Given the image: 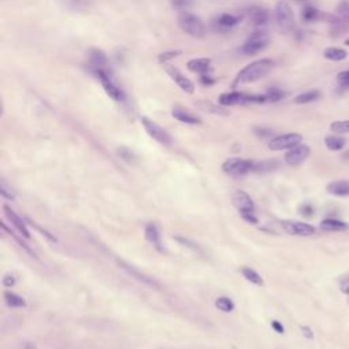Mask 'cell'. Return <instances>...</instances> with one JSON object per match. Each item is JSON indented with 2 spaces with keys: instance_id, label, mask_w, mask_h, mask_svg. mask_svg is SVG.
Listing matches in <instances>:
<instances>
[{
  "instance_id": "cell-1",
  "label": "cell",
  "mask_w": 349,
  "mask_h": 349,
  "mask_svg": "<svg viewBox=\"0 0 349 349\" xmlns=\"http://www.w3.org/2000/svg\"><path fill=\"white\" fill-rule=\"evenodd\" d=\"M274 62L272 59H259V60H255L251 64L246 66L243 70H240V73L236 75L235 79V86L236 85H241V83H250L255 82L260 78H265V76L273 70Z\"/></svg>"
},
{
  "instance_id": "cell-2",
  "label": "cell",
  "mask_w": 349,
  "mask_h": 349,
  "mask_svg": "<svg viewBox=\"0 0 349 349\" xmlns=\"http://www.w3.org/2000/svg\"><path fill=\"white\" fill-rule=\"evenodd\" d=\"M179 26L187 35L197 37V38H202L206 35L205 23L201 21V18H198L197 15L187 13V11L182 13L179 17Z\"/></svg>"
},
{
  "instance_id": "cell-3",
  "label": "cell",
  "mask_w": 349,
  "mask_h": 349,
  "mask_svg": "<svg viewBox=\"0 0 349 349\" xmlns=\"http://www.w3.org/2000/svg\"><path fill=\"white\" fill-rule=\"evenodd\" d=\"M220 104L222 107H233V105H244V104H262L267 103L265 96H253L246 94L240 92H232V93H224L219 98Z\"/></svg>"
},
{
  "instance_id": "cell-4",
  "label": "cell",
  "mask_w": 349,
  "mask_h": 349,
  "mask_svg": "<svg viewBox=\"0 0 349 349\" xmlns=\"http://www.w3.org/2000/svg\"><path fill=\"white\" fill-rule=\"evenodd\" d=\"M267 44H269V37H267L266 30L257 29L253 35L247 38V41L243 44V47L240 48V51L244 55L253 56L262 52L267 47Z\"/></svg>"
},
{
  "instance_id": "cell-5",
  "label": "cell",
  "mask_w": 349,
  "mask_h": 349,
  "mask_svg": "<svg viewBox=\"0 0 349 349\" xmlns=\"http://www.w3.org/2000/svg\"><path fill=\"white\" fill-rule=\"evenodd\" d=\"M276 22L282 32H291L294 28V15L292 7L285 0H280L276 6Z\"/></svg>"
},
{
  "instance_id": "cell-6",
  "label": "cell",
  "mask_w": 349,
  "mask_h": 349,
  "mask_svg": "<svg viewBox=\"0 0 349 349\" xmlns=\"http://www.w3.org/2000/svg\"><path fill=\"white\" fill-rule=\"evenodd\" d=\"M222 171L231 176H241V175H246L248 172L254 171V163L250 160H243V158L238 157L228 158L222 164Z\"/></svg>"
},
{
  "instance_id": "cell-7",
  "label": "cell",
  "mask_w": 349,
  "mask_h": 349,
  "mask_svg": "<svg viewBox=\"0 0 349 349\" xmlns=\"http://www.w3.org/2000/svg\"><path fill=\"white\" fill-rule=\"evenodd\" d=\"M301 141H303V137H301L300 134H296V132L282 134V135H278V137H274L269 142V149L274 151L287 150V149H292L294 146L300 145Z\"/></svg>"
},
{
  "instance_id": "cell-8",
  "label": "cell",
  "mask_w": 349,
  "mask_h": 349,
  "mask_svg": "<svg viewBox=\"0 0 349 349\" xmlns=\"http://www.w3.org/2000/svg\"><path fill=\"white\" fill-rule=\"evenodd\" d=\"M93 74L100 79V82L103 85L105 93H107L112 100H115V101H122V100H124L123 92L120 90V88H117L116 85H115V82L112 81V78H110V74H108L105 70H96V71H93Z\"/></svg>"
},
{
  "instance_id": "cell-9",
  "label": "cell",
  "mask_w": 349,
  "mask_h": 349,
  "mask_svg": "<svg viewBox=\"0 0 349 349\" xmlns=\"http://www.w3.org/2000/svg\"><path fill=\"white\" fill-rule=\"evenodd\" d=\"M141 122H142V126H144L145 131L150 135L153 139H156L157 142L163 145H171V137H169V134L166 132V131L161 127V126H158L156 122H153L150 120L149 117L144 116L141 119Z\"/></svg>"
},
{
  "instance_id": "cell-10",
  "label": "cell",
  "mask_w": 349,
  "mask_h": 349,
  "mask_svg": "<svg viewBox=\"0 0 349 349\" xmlns=\"http://www.w3.org/2000/svg\"><path fill=\"white\" fill-rule=\"evenodd\" d=\"M164 67L165 71L168 73V75L172 78V81H175V83H176L183 92L188 93V94H192V93L195 92V85H194V82L190 81L187 76L183 75V74L180 73V70L176 69L175 66H172L169 63L164 64Z\"/></svg>"
},
{
  "instance_id": "cell-11",
  "label": "cell",
  "mask_w": 349,
  "mask_h": 349,
  "mask_svg": "<svg viewBox=\"0 0 349 349\" xmlns=\"http://www.w3.org/2000/svg\"><path fill=\"white\" fill-rule=\"evenodd\" d=\"M282 229L292 236H311L315 233V228L306 222H299V221H282L281 222Z\"/></svg>"
},
{
  "instance_id": "cell-12",
  "label": "cell",
  "mask_w": 349,
  "mask_h": 349,
  "mask_svg": "<svg viewBox=\"0 0 349 349\" xmlns=\"http://www.w3.org/2000/svg\"><path fill=\"white\" fill-rule=\"evenodd\" d=\"M310 153L311 150L307 145H297L292 149H289V151L285 154V163L291 166H297L307 160Z\"/></svg>"
},
{
  "instance_id": "cell-13",
  "label": "cell",
  "mask_w": 349,
  "mask_h": 349,
  "mask_svg": "<svg viewBox=\"0 0 349 349\" xmlns=\"http://www.w3.org/2000/svg\"><path fill=\"white\" fill-rule=\"evenodd\" d=\"M232 202L233 205L236 206V209L240 212V214H243V213H254V210H255V205H254L251 197L247 192L241 191V190L233 192Z\"/></svg>"
},
{
  "instance_id": "cell-14",
  "label": "cell",
  "mask_w": 349,
  "mask_h": 349,
  "mask_svg": "<svg viewBox=\"0 0 349 349\" xmlns=\"http://www.w3.org/2000/svg\"><path fill=\"white\" fill-rule=\"evenodd\" d=\"M116 263L119 265V266H120V269H123L124 272H127V273L130 274V276H132L134 278L142 281V282L147 284V285H150V287H157V288L160 287V285H158L157 282L153 280V278H150L149 276H146V274L142 273V272H139L137 267H134L132 265H130V263H127L126 260L116 259Z\"/></svg>"
},
{
  "instance_id": "cell-15",
  "label": "cell",
  "mask_w": 349,
  "mask_h": 349,
  "mask_svg": "<svg viewBox=\"0 0 349 349\" xmlns=\"http://www.w3.org/2000/svg\"><path fill=\"white\" fill-rule=\"evenodd\" d=\"M3 210H4V213H6L8 221L13 224V226H14L15 229L21 233L25 239H30V232L28 231L26 224L23 222V220H22L21 217H19V216H18V214H17L14 210H13V209H10L8 206H3Z\"/></svg>"
},
{
  "instance_id": "cell-16",
  "label": "cell",
  "mask_w": 349,
  "mask_h": 349,
  "mask_svg": "<svg viewBox=\"0 0 349 349\" xmlns=\"http://www.w3.org/2000/svg\"><path fill=\"white\" fill-rule=\"evenodd\" d=\"M89 69L90 71H96V70L105 69L107 66V56L104 54L103 51L97 48H92L89 51Z\"/></svg>"
},
{
  "instance_id": "cell-17",
  "label": "cell",
  "mask_w": 349,
  "mask_h": 349,
  "mask_svg": "<svg viewBox=\"0 0 349 349\" xmlns=\"http://www.w3.org/2000/svg\"><path fill=\"white\" fill-rule=\"evenodd\" d=\"M172 116L175 117L176 120L182 122L185 124H201L202 120L199 119L197 115H194L191 112H188L184 108H180V107H173L172 108Z\"/></svg>"
},
{
  "instance_id": "cell-18",
  "label": "cell",
  "mask_w": 349,
  "mask_h": 349,
  "mask_svg": "<svg viewBox=\"0 0 349 349\" xmlns=\"http://www.w3.org/2000/svg\"><path fill=\"white\" fill-rule=\"evenodd\" d=\"M210 63L212 60L207 57H198V59H191L187 63V67L190 71L203 75V74H209L210 73Z\"/></svg>"
},
{
  "instance_id": "cell-19",
  "label": "cell",
  "mask_w": 349,
  "mask_h": 349,
  "mask_svg": "<svg viewBox=\"0 0 349 349\" xmlns=\"http://www.w3.org/2000/svg\"><path fill=\"white\" fill-rule=\"evenodd\" d=\"M326 190L329 194H331L334 197L345 198V197H349V182L348 180H334V182L329 183Z\"/></svg>"
},
{
  "instance_id": "cell-20",
  "label": "cell",
  "mask_w": 349,
  "mask_h": 349,
  "mask_svg": "<svg viewBox=\"0 0 349 349\" xmlns=\"http://www.w3.org/2000/svg\"><path fill=\"white\" fill-rule=\"evenodd\" d=\"M145 236L146 239L150 241L153 246L157 248L158 251H163V243H161V235H160V231H158L157 225L154 224H147L146 228H145Z\"/></svg>"
},
{
  "instance_id": "cell-21",
  "label": "cell",
  "mask_w": 349,
  "mask_h": 349,
  "mask_svg": "<svg viewBox=\"0 0 349 349\" xmlns=\"http://www.w3.org/2000/svg\"><path fill=\"white\" fill-rule=\"evenodd\" d=\"M321 229L325 232H342L348 229V224L335 219H326L321 222Z\"/></svg>"
},
{
  "instance_id": "cell-22",
  "label": "cell",
  "mask_w": 349,
  "mask_h": 349,
  "mask_svg": "<svg viewBox=\"0 0 349 349\" xmlns=\"http://www.w3.org/2000/svg\"><path fill=\"white\" fill-rule=\"evenodd\" d=\"M251 22L257 29H262L269 22V13L265 8H257L251 13Z\"/></svg>"
},
{
  "instance_id": "cell-23",
  "label": "cell",
  "mask_w": 349,
  "mask_h": 349,
  "mask_svg": "<svg viewBox=\"0 0 349 349\" xmlns=\"http://www.w3.org/2000/svg\"><path fill=\"white\" fill-rule=\"evenodd\" d=\"M240 22L239 17L232 14H222L217 19V26H219L220 30H228V29H232L233 26H236L238 23Z\"/></svg>"
},
{
  "instance_id": "cell-24",
  "label": "cell",
  "mask_w": 349,
  "mask_h": 349,
  "mask_svg": "<svg viewBox=\"0 0 349 349\" xmlns=\"http://www.w3.org/2000/svg\"><path fill=\"white\" fill-rule=\"evenodd\" d=\"M325 145L329 150L331 151H338L342 150L347 145V141L341 137H337V135H328L325 138Z\"/></svg>"
},
{
  "instance_id": "cell-25",
  "label": "cell",
  "mask_w": 349,
  "mask_h": 349,
  "mask_svg": "<svg viewBox=\"0 0 349 349\" xmlns=\"http://www.w3.org/2000/svg\"><path fill=\"white\" fill-rule=\"evenodd\" d=\"M325 15L322 14L319 10H316L312 6H307V7L303 8L301 11V19L304 22H315L318 19H322Z\"/></svg>"
},
{
  "instance_id": "cell-26",
  "label": "cell",
  "mask_w": 349,
  "mask_h": 349,
  "mask_svg": "<svg viewBox=\"0 0 349 349\" xmlns=\"http://www.w3.org/2000/svg\"><path fill=\"white\" fill-rule=\"evenodd\" d=\"M347 52L344 49L340 48H326L325 52H323V57L328 59V60H331V62H341L344 59H347Z\"/></svg>"
},
{
  "instance_id": "cell-27",
  "label": "cell",
  "mask_w": 349,
  "mask_h": 349,
  "mask_svg": "<svg viewBox=\"0 0 349 349\" xmlns=\"http://www.w3.org/2000/svg\"><path fill=\"white\" fill-rule=\"evenodd\" d=\"M321 97V92L319 90H310L306 93H301L299 96L294 98V103L296 104H308L312 103L315 100H318Z\"/></svg>"
},
{
  "instance_id": "cell-28",
  "label": "cell",
  "mask_w": 349,
  "mask_h": 349,
  "mask_svg": "<svg viewBox=\"0 0 349 349\" xmlns=\"http://www.w3.org/2000/svg\"><path fill=\"white\" fill-rule=\"evenodd\" d=\"M241 273L244 276V278H247L250 282H253L255 285H263L262 277H260L259 274L257 273L255 270H253L251 267H243V269H241Z\"/></svg>"
},
{
  "instance_id": "cell-29",
  "label": "cell",
  "mask_w": 349,
  "mask_h": 349,
  "mask_svg": "<svg viewBox=\"0 0 349 349\" xmlns=\"http://www.w3.org/2000/svg\"><path fill=\"white\" fill-rule=\"evenodd\" d=\"M4 299H6L7 306H10V307H25L26 306V303L21 296L13 294V292H4Z\"/></svg>"
},
{
  "instance_id": "cell-30",
  "label": "cell",
  "mask_w": 349,
  "mask_h": 349,
  "mask_svg": "<svg viewBox=\"0 0 349 349\" xmlns=\"http://www.w3.org/2000/svg\"><path fill=\"white\" fill-rule=\"evenodd\" d=\"M277 166H278V163H277V161L267 160V161H262V163H254V171L270 172V171H274Z\"/></svg>"
},
{
  "instance_id": "cell-31",
  "label": "cell",
  "mask_w": 349,
  "mask_h": 349,
  "mask_svg": "<svg viewBox=\"0 0 349 349\" xmlns=\"http://www.w3.org/2000/svg\"><path fill=\"white\" fill-rule=\"evenodd\" d=\"M216 307L219 308L220 311H222V312H231L235 308V304H233V301L229 297L222 296V297H219L216 300Z\"/></svg>"
},
{
  "instance_id": "cell-32",
  "label": "cell",
  "mask_w": 349,
  "mask_h": 349,
  "mask_svg": "<svg viewBox=\"0 0 349 349\" xmlns=\"http://www.w3.org/2000/svg\"><path fill=\"white\" fill-rule=\"evenodd\" d=\"M330 130L334 134H348L349 132V120H338L330 124Z\"/></svg>"
},
{
  "instance_id": "cell-33",
  "label": "cell",
  "mask_w": 349,
  "mask_h": 349,
  "mask_svg": "<svg viewBox=\"0 0 349 349\" xmlns=\"http://www.w3.org/2000/svg\"><path fill=\"white\" fill-rule=\"evenodd\" d=\"M285 93L282 92L281 89H277V88H272L266 92V101L267 103H276V101H280L281 98H284Z\"/></svg>"
},
{
  "instance_id": "cell-34",
  "label": "cell",
  "mask_w": 349,
  "mask_h": 349,
  "mask_svg": "<svg viewBox=\"0 0 349 349\" xmlns=\"http://www.w3.org/2000/svg\"><path fill=\"white\" fill-rule=\"evenodd\" d=\"M117 154L120 156V157L123 158L124 161H127V163H135L137 161V156H135V153L130 149H127V147H120V149H117Z\"/></svg>"
},
{
  "instance_id": "cell-35",
  "label": "cell",
  "mask_w": 349,
  "mask_h": 349,
  "mask_svg": "<svg viewBox=\"0 0 349 349\" xmlns=\"http://www.w3.org/2000/svg\"><path fill=\"white\" fill-rule=\"evenodd\" d=\"M337 15L340 17V19L345 23H349V1H342L341 4L338 6L337 10Z\"/></svg>"
},
{
  "instance_id": "cell-36",
  "label": "cell",
  "mask_w": 349,
  "mask_h": 349,
  "mask_svg": "<svg viewBox=\"0 0 349 349\" xmlns=\"http://www.w3.org/2000/svg\"><path fill=\"white\" fill-rule=\"evenodd\" d=\"M179 55H182V51H168V52L160 54L157 57V60L158 63H161V64H166L169 60L175 59V57H178Z\"/></svg>"
},
{
  "instance_id": "cell-37",
  "label": "cell",
  "mask_w": 349,
  "mask_h": 349,
  "mask_svg": "<svg viewBox=\"0 0 349 349\" xmlns=\"http://www.w3.org/2000/svg\"><path fill=\"white\" fill-rule=\"evenodd\" d=\"M194 3V0H171L172 7L178 11H184Z\"/></svg>"
},
{
  "instance_id": "cell-38",
  "label": "cell",
  "mask_w": 349,
  "mask_h": 349,
  "mask_svg": "<svg viewBox=\"0 0 349 349\" xmlns=\"http://www.w3.org/2000/svg\"><path fill=\"white\" fill-rule=\"evenodd\" d=\"M199 107L202 108V110H210L213 113H220V115H228V112L224 110L222 108H220V107H216V105H213L212 103H199L198 104Z\"/></svg>"
},
{
  "instance_id": "cell-39",
  "label": "cell",
  "mask_w": 349,
  "mask_h": 349,
  "mask_svg": "<svg viewBox=\"0 0 349 349\" xmlns=\"http://www.w3.org/2000/svg\"><path fill=\"white\" fill-rule=\"evenodd\" d=\"M337 81H338V85L341 88H349V70L340 73L337 76Z\"/></svg>"
},
{
  "instance_id": "cell-40",
  "label": "cell",
  "mask_w": 349,
  "mask_h": 349,
  "mask_svg": "<svg viewBox=\"0 0 349 349\" xmlns=\"http://www.w3.org/2000/svg\"><path fill=\"white\" fill-rule=\"evenodd\" d=\"M201 82H202V85H205V86H212L216 81H214V78H213V76L210 75V73H209V74L201 75Z\"/></svg>"
},
{
  "instance_id": "cell-41",
  "label": "cell",
  "mask_w": 349,
  "mask_h": 349,
  "mask_svg": "<svg viewBox=\"0 0 349 349\" xmlns=\"http://www.w3.org/2000/svg\"><path fill=\"white\" fill-rule=\"evenodd\" d=\"M15 277L13 276V274H7L4 278H3V285L6 288H11V287H14L15 285Z\"/></svg>"
},
{
  "instance_id": "cell-42",
  "label": "cell",
  "mask_w": 349,
  "mask_h": 349,
  "mask_svg": "<svg viewBox=\"0 0 349 349\" xmlns=\"http://www.w3.org/2000/svg\"><path fill=\"white\" fill-rule=\"evenodd\" d=\"M0 194L4 197V198H7V199H14V195H13V192H10V190H8L7 187H6V184L4 183H1L0 184Z\"/></svg>"
},
{
  "instance_id": "cell-43",
  "label": "cell",
  "mask_w": 349,
  "mask_h": 349,
  "mask_svg": "<svg viewBox=\"0 0 349 349\" xmlns=\"http://www.w3.org/2000/svg\"><path fill=\"white\" fill-rule=\"evenodd\" d=\"M30 224H32V226H35V228H36V229H37V231H40V232H41L42 235L45 236V238H48V239H49V240H52V241H56V238H54V236H52V235H51V233H49V232H47L45 229H42L41 226H38V225H37V224H36V222H33V221H30Z\"/></svg>"
},
{
  "instance_id": "cell-44",
  "label": "cell",
  "mask_w": 349,
  "mask_h": 349,
  "mask_svg": "<svg viewBox=\"0 0 349 349\" xmlns=\"http://www.w3.org/2000/svg\"><path fill=\"white\" fill-rule=\"evenodd\" d=\"M300 212L303 216H307V217H311L312 213H314V207L311 205H303L300 207Z\"/></svg>"
},
{
  "instance_id": "cell-45",
  "label": "cell",
  "mask_w": 349,
  "mask_h": 349,
  "mask_svg": "<svg viewBox=\"0 0 349 349\" xmlns=\"http://www.w3.org/2000/svg\"><path fill=\"white\" fill-rule=\"evenodd\" d=\"M300 330L303 331V335L308 338V340H312L314 338V333H312V330L308 328V326H300Z\"/></svg>"
},
{
  "instance_id": "cell-46",
  "label": "cell",
  "mask_w": 349,
  "mask_h": 349,
  "mask_svg": "<svg viewBox=\"0 0 349 349\" xmlns=\"http://www.w3.org/2000/svg\"><path fill=\"white\" fill-rule=\"evenodd\" d=\"M241 217L246 220V221H248V222H251V224H257V222H258V219L254 216V213H243Z\"/></svg>"
},
{
  "instance_id": "cell-47",
  "label": "cell",
  "mask_w": 349,
  "mask_h": 349,
  "mask_svg": "<svg viewBox=\"0 0 349 349\" xmlns=\"http://www.w3.org/2000/svg\"><path fill=\"white\" fill-rule=\"evenodd\" d=\"M272 328L278 333V334H284V331H285V329H284V326L281 325L280 322L278 321H273L272 322Z\"/></svg>"
},
{
  "instance_id": "cell-48",
  "label": "cell",
  "mask_w": 349,
  "mask_h": 349,
  "mask_svg": "<svg viewBox=\"0 0 349 349\" xmlns=\"http://www.w3.org/2000/svg\"><path fill=\"white\" fill-rule=\"evenodd\" d=\"M255 132H257V134H258L260 138L269 137V135H272V134H273V131L266 130V129H255Z\"/></svg>"
},
{
  "instance_id": "cell-49",
  "label": "cell",
  "mask_w": 349,
  "mask_h": 349,
  "mask_svg": "<svg viewBox=\"0 0 349 349\" xmlns=\"http://www.w3.org/2000/svg\"><path fill=\"white\" fill-rule=\"evenodd\" d=\"M340 288H341L342 294H349V278H345L344 281H341V285H340Z\"/></svg>"
},
{
  "instance_id": "cell-50",
  "label": "cell",
  "mask_w": 349,
  "mask_h": 349,
  "mask_svg": "<svg viewBox=\"0 0 349 349\" xmlns=\"http://www.w3.org/2000/svg\"><path fill=\"white\" fill-rule=\"evenodd\" d=\"M23 349H37L35 344H32V342H26L25 345H23Z\"/></svg>"
},
{
  "instance_id": "cell-51",
  "label": "cell",
  "mask_w": 349,
  "mask_h": 349,
  "mask_svg": "<svg viewBox=\"0 0 349 349\" xmlns=\"http://www.w3.org/2000/svg\"><path fill=\"white\" fill-rule=\"evenodd\" d=\"M342 158H345V160H349V151H347L344 156H342Z\"/></svg>"
},
{
  "instance_id": "cell-52",
  "label": "cell",
  "mask_w": 349,
  "mask_h": 349,
  "mask_svg": "<svg viewBox=\"0 0 349 349\" xmlns=\"http://www.w3.org/2000/svg\"><path fill=\"white\" fill-rule=\"evenodd\" d=\"M294 1H297V3H306L308 0H294Z\"/></svg>"
},
{
  "instance_id": "cell-53",
  "label": "cell",
  "mask_w": 349,
  "mask_h": 349,
  "mask_svg": "<svg viewBox=\"0 0 349 349\" xmlns=\"http://www.w3.org/2000/svg\"><path fill=\"white\" fill-rule=\"evenodd\" d=\"M345 45H348V47H349V38H348V40H345Z\"/></svg>"
}]
</instances>
